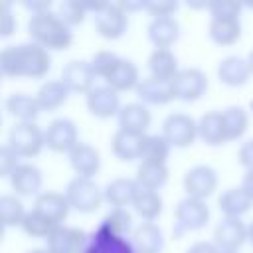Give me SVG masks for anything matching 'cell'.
Returning <instances> with one entry per match:
<instances>
[{
  "instance_id": "cell-1",
  "label": "cell",
  "mask_w": 253,
  "mask_h": 253,
  "mask_svg": "<svg viewBox=\"0 0 253 253\" xmlns=\"http://www.w3.org/2000/svg\"><path fill=\"white\" fill-rule=\"evenodd\" d=\"M51 67V55L42 45L18 43L8 45L0 53V73L4 77H30L42 79Z\"/></svg>"
},
{
  "instance_id": "cell-2",
  "label": "cell",
  "mask_w": 253,
  "mask_h": 253,
  "mask_svg": "<svg viewBox=\"0 0 253 253\" xmlns=\"http://www.w3.org/2000/svg\"><path fill=\"white\" fill-rule=\"evenodd\" d=\"M28 36L34 43L42 45L43 49L61 51L67 49L73 42L71 28L57 16V12H43L36 14L28 22Z\"/></svg>"
},
{
  "instance_id": "cell-3",
  "label": "cell",
  "mask_w": 253,
  "mask_h": 253,
  "mask_svg": "<svg viewBox=\"0 0 253 253\" xmlns=\"http://www.w3.org/2000/svg\"><path fill=\"white\" fill-rule=\"evenodd\" d=\"M6 144L20 158H32L45 146L43 130L36 123H16L8 132Z\"/></svg>"
},
{
  "instance_id": "cell-4",
  "label": "cell",
  "mask_w": 253,
  "mask_h": 253,
  "mask_svg": "<svg viewBox=\"0 0 253 253\" xmlns=\"http://www.w3.org/2000/svg\"><path fill=\"white\" fill-rule=\"evenodd\" d=\"M65 196L69 200V206L81 213H91V211L99 210L105 200L103 190L91 178H79V176H75L67 184Z\"/></svg>"
},
{
  "instance_id": "cell-5",
  "label": "cell",
  "mask_w": 253,
  "mask_h": 253,
  "mask_svg": "<svg viewBox=\"0 0 253 253\" xmlns=\"http://www.w3.org/2000/svg\"><path fill=\"white\" fill-rule=\"evenodd\" d=\"M162 136L174 148H188L198 138V121L184 113H170L162 123Z\"/></svg>"
},
{
  "instance_id": "cell-6",
  "label": "cell",
  "mask_w": 253,
  "mask_h": 253,
  "mask_svg": "<svg viewBox=\"0 0 253 253\" xmlns=\"http://www.w3.org/2000/svg\"><path fill=\"white\" fill-rule=\"evenodd\" d=\"M128 12L125 10L123 2H107V6L95 14V28L97 34L105 40H119L128 28Z\"/></svg>"
},
{
  "instance_id": "cell-7",
  "label": "cell",
  "mask_w": 253,
  "mask_h": 253,
  "mask_svg": "<svg viewBox=\"0 0 253 253\" xmlns=\"http://www.w3.org/2000/svg\"><path fill=\"white\" fill-rule=\"evenodd\" d=\"M170 83H172L174 99H180L186 103L198 101L208 91V77L202 69H196V67L180 69Z\"/></svg>"
},
{
  "instance_id": "cell-8",
  "label": "cell",
  "mask_w": 253,
  "mask_h": 253,
  "mask_svg": "<svg viewBox=\"0 0 253 253\" xmlns=\"http://www.w3.org/2000/svg\"><path fill=\"white\" fill-rule=\"evenodd\" d=\"M43 138H45V146L51 152H59V154L71 152L79 144L77 126L69 119H53L43 130Z\"/></svg>"
},
{
  "instance_id": "cell-9",
  "label": "cell",
  "mask_w": 253,
  "mask_h": 253,
  "mask_svg": "<svg viewBox=\"0 0 253 253\" xmlns=\"http://www.w3.org/2000/svg\"><path fill=\"white\" fill-rule=\"evenodd\" d=\"M69 93H83L87 95L97 81V75L91 67V61H83V59H71L65 63V67L61 69V79H59Z\"/></svg>"
},
{
  "instance_id": "cell-10",
  "label": "cell",
  "mask_w": 253,
  "mask_h": 253,
  "mask_svg": "<svg viewBox=\"0 0 253 253\" xmlns=\"http://www.w3.org/2000/svg\"><path fill=\"white\" fill-rule=\"evenodd\" d=\"M215 188H217V174L208 164L192 166L184 174V190H186L188 198L206 200L208 196H211L215 192Z\"/></svg>"
},
{
  "instance_id": "cell-11",
  "label": "cell",
  "mask_w": 253,
  "mask_h": 253,
  "mask_svg": "<svg viewBox=\"0 0 253 253\" xmlns=\"http://www.w3.org/2000/svg\"><path fill=\"white\" fill-rule=\"evenodd\" d=\"M87 111L97 119H111L121 113V97L109 85H95L85 95Z\"/></svg>"
},
{
  "instance_id": "cell-12",
  "label": "cell",
  "mask_w": 253,
  "mask_h": 253,
  "mask_svg": "<svg viewBox=\"0 0 253 253\" xmlns=\"http://www.w3.org/2000/svg\"><path fill=\"white\" fill-rule=\"evenodd\" d=\"M174 215H176V223L180 229L198 231V229L206 227V223L210 221V208L206 206L204 200H196V198L186 196L182 202H178Z\"/></svg>"
},
{
  "instance_id": "cell-13",
  "label": "cell",
  "mask_w": 253,
  "mask_h": 253,
  "mask_svg": "<svg viewBox=\"0 0 253 253\" xmlns=\"http://www.w3.org/2000/svg\"><path fill=\"white\" fill-rule=\"evenodd\" d=\"M247 225L241 217H223L213 231V243L219 251H237L247 241Z\"/></svg>"
},
{
  "instance_id": "cell-14",
  "label": "cell",
  "mask_w": 253,
  "mask_h": 253,
  "mask_svg": "<svg viewBox=\"0 0 253 253\" xmlns=\"http://www.w3.org/2000/svg\"><path fill=\"white\" fill-rule=\"evenodd\" d=\"M87 235L79 227H65L59 225L47 237V251L49 253H85Z\"/></svg>"
},
{
  "instance_id": "cell-15",
  "label": "cell",
  "mask_w": 253,
  "mask_h": 253,
  "mask_svg": "<svg viewBox=\"0 0 253 253\" xmlns=\"http://www.w3.org/2000/svg\"><path fill=\"white\" fill-rule=\"evenodd\" d=\"M69 164L79 178L93 180V176L99 174V170H101V154L95 146H91L87 142H79L69 152Z\"/></svg>"
},
{
  "instance_id": "cell-16",
  "label": "cell",
  "mask_w": 253,
  "mask_h": 253,
  "mask_svg": "<svg viewBox=\"0 0 253 253\" xmlns=\"http://www.w3.org/2000/svg\"><path fill=\"white\" fill-rule=\"evenodd\" d=\"M144 138L146 134H134L126 130H117L111 138V148L113 154L121 162H132V160H142L144 152Z\"/></svg>"
},
{
  "instance_id": "cell-17",
  "label": "cell",
  "mask_w": 253,
  "mask_h": 253,
  "mask_svg": "<svg viewBox=\"0 0 253 253\" xmlns=\"http://www.w3.org/2000/svg\"><path fill=\"white\" fill-rule=\"evenodd\" d=\"M34 210L40 211L42 215H45L49 221H53L55 225H61L71 210L69 206V200L65 194L61 192H42L38 198H36V204H34Z\"/></svg>"
},
{
  "instance_id": "cell-18",
  "label": "cell",
  "mask_w": 253,
  "mask_h": 253,
  "mask_svg": "<svg viewBox=\"0 0 253 253\" xmlns=\"http://www.w3.org/2000/svg\"><path fill=\"white\" fill-rule=\"evenodd\" d=\"M119 128L134 134H146V128L150 126L152 115L144 103H126L121 113L117 115Z\"/></svg>"
},
{
  "instance_id": "cell-19",
  "label": "cell",
  "mask_w": 253,
  "mask_h": 253,
  "mask_svg": "<svg viewBox=\"0 0 253 253\" xmlns=\"http://www.w3.org/2000/svg\"><path fill=\"white\" fill-rule=\"evenodd\" d=\"M198 136L208 146H221V144L229 142L221 111H210V113L200 117V121H198Z\"/></svg>"
},
{
  "instance_id": "cell-20",
  "label": "cell",
  "mask_w": 253,
  "mask_h": 253,
  "mask_svg": "<svg viewBox=\"0 0 253 253\" xmlns=\"http://www.w3.org/2000/svg\"><path fill=\"white\" fill-rule=\"evenodd\" d=\"M140 81L142 79L138 77V67L130 59H125V57H121L115 63V67L109 71V75L105 77V85H109L117 93L136 89Z\"/></svg>"
},
{
  "instance_id": "cell-21",
  "label": "cell",
  "mask_w": 253,
  "mask_h": 253,
  "mask_svg": "<svg viewBox=\"0 0 253 253\" xmlns=\"http://www.w3.org/2000/svg\"><path fill=\"white\" fill-rule=\"evenodd\" d=\"M146 32H148V40L154 43L156 49H170V45L180 36V24L174 16L152 18Z\"/></svg>"
},
{
  "instance_id": "cell-22",
  "label": "cell",
  "mask_w": 253,
  "mask_h": 253,
  "mask_svg": "<svg viewBox=\"0 0 253 253\" xmlns=\"http://www.w3.org/2000/svg\"><path fill=\"white\" fill-rule=\"evenodd\" d=\"M249 75H251V69H249L247 59H243V57L229 55L217 63V79L227 87L245 85L249 81Z\"/></svg>"
},
{
  "instance_id": "cell-23",
  "label": "cell",
  "mask_w": 253,
  "mask_h": 253,
  "mask_svg": "<svg viewBox=\"0 0 253 253\" xmlns=\"http://www.w3.org/2000/svg\"><path fill=\"white\" fill-rule=\"evenodd\" d=\"M251 206H253V196L243 186L229 188L217 198V208L219 211H223L225 217H241L251 210Z\"/></svg>"
},
{
  "instance_id": "cell-24",
  "label": "cell",
  "mask_w": 253,
  "mask_h": 253,
  "mask_svg": "<svg viewBox=\"0 0 253 253\" xmlns=\"http://www.w3.org/2000/svg\"><path fill=\"white\" fill-rule=\"evenodd\" d=\"M136 97L146 103V105H166L170 101H174V93H172V83L170 81H162L156 77H146L138 83L136 87Z\"/></svg>"
},
{
  "instance_id": "cell-25",
  "label": "cell",
  "mask_w": 253,
  "mask_h": 253,
  "mask_svg": "<svg viewBox=\"0 0 253 253\" xmlns=\"http://www.w3.org/2000/svg\"><path fill=\"white\" fill-rule=\"evenodd\" d=\"M164 237L158 225L152 221L140 223L132 233V251L134 253H162Z\"/></svg>"
},
{
  "instance_id": "cell-26",
  "label": "cell",
  "mask_w": 253,
  "mask_h": 253,
  "mask_svg": "<svg viewBox=\"0 0 253 253\" xmlns=\"http://www.w3.org/2000/svg\"><path fill=\"white\" fill-rule=\"evenodd\" d=\"M8 180L16 196H32L38 194L42 188V170L34 164H20Z\"/></svg>"
},
{
  "instance_id": "cell-27",
  "label": "cell",
  "mask_w": 253,
  "mask_h": 253,
  "mask_svg": "<svg viewBox=\"0 0 253 253\" xmlns=\"http://www.w3.org/2000/svg\"><path fill=\"white\" fill-rule=\"evenodd\" d=\"M136 190H138L136 180H130V178H115V180H111L105 186L103 196H105V202L109 206H113V210H125V206L132 204Z\"/></svg>"
},
{
  "instance_id": "cell-28",
  "label": "cell",
  "mask_w": 253,
  "mask_h": 253,
  "mask_svg": "<svg viewBox=\"0 0 253 253\" xmlns=\"http://www.w3.org/2000/svg\"><path fill=\"white\" fill-rule=\"evenodd\" d=\"M6 111L14 119H18V123H36L42 109L36 97L26 95V93H12L6 99Z\"/></svg>"
},
{
  "instance_id": "cell-29",
  "label": "cell",
  "mask_w": 253,
  "mask_h": 253,
  "mask_svg": "<svg viewBox=\"0 0 253 253\" xmlns=\"http://www.w3.org/2000/svg\"><path fill=\"white\" fill-rule=\"evenodd\" d=\"M208 34L217 45H231L241 38V22L239 18H211Z\"/></svg>"
},
{
  "instance_id": "cell-30",
  "label": "cell",
  "mask_w": 253,
  "mask_h": 253,
  "mask_svg": "<svg viewBox=\"0 0 253 253\" xmlns=\"http://www.w3.org/2000/svg\"><path fill=\"white\" fill-rule=\"evenodd\" d=\"M148 71H150V77H156L162 81H172L176 77V73L180 71L178 57L170 49H154L148 57Z\"/></svg>"
},
{
  "instance_id": "cell-31",
  "label": "cell",
  "mask_w": 253,
  "mask_h": 253,
  "mask_svg": "<svg viewBox=\"0 0 253 253\" xmlns=\"http://www.w3.org/2000/svg\"><path fill=\"white\" fill-rule=\"evenodd\" d=\"M134 180L140 188L158 192V188H162L168 182V166L162 162H140Z\"/></svg>"
},
{
  "instance_id": "cell-32",
  "label": "cell",
  "mask_w": 253,
  "mask_h": 253,
  "mask_svg": "<svg viewBox=\"0 0 253 253\" xmlns=\"http://www.w3.org/2000/svg\"><path fill=\"white\" fill-rule=\"evenodd\" d=\"M67 97H69V89L61 81H45L36 93V99L42 111L59 109L61 105H65Z\"/></svg>"
},
{
  "instance_id": "cell-33",
  "label": "cell",
  "mask_w": 253,
  "mask_h": 253,
  "mask_svg": "<svg viewBox=\"0 0 253 253\" xmlns=\"http://www.w3.org/2000/svg\"><path fill=\"white\" fill-rule=\"evenodd\" d=\"M132 206H134L136 213L140 217H144L146 221H152L162 213V198L156 190H146V188L138 186L134 200H132Z\"/></svg>"
},
{
  "instance_id": "cell-34",
  "label": "cell",
  "mask_w": 253,
  "mask_h": 253,
  "mask_svg": "<svg viewBox=\"0 0 253 253\" xmlns=\"http://www.w3.org/2000/svg\"><path fill=\"white\" fill-rule=\"evenodd\" d=\"M26 210H24V204L20 198L16 196H2L0 198V219H2V225L4 227H16V225H22L24 217H26Z\"/></svg>"
},
{
  "instance_id": "cell-35",
  "label": "cell",
  "mask_w": 253,
  "mask_h": 253,
  "mask_svg": "<svg viewBox=\"0 0 253 253\" xmlns=\"http://www.w3.org/2000/svg\"><path fill=\"white\" fill-rule=\"evenodd\" d=\"M221 115H223L227 138H229V140L241 138V136L245 134V130H247V125H249V117H247L245 109H241V107H237V105H231V107L223 109Z\"/></svg>"
},
{
  "instance_id": "cell-36",
  "label": "cell",
  "mask_w": 253,
  "mask_h": 253,
  "mask_svg": "<svg viewBox=\"0 0 253 253\" xmlns=\"http://www.w3.org/2000/svg\"><path fill=\"white\" fill-rule=\"evenodd\" d=\"M22 231L26 233V235H30V237H49L59 225H55L53 221H49L45 215H42L40 211H36V210H32V211H28L26 213V217H24V221H22Z\"/></svg>"
},
{
  "instance_id": "cell-37",
  "label": "cell",
  "mask_w": 253,
  "mask_h": 253,
  "mask_svg": "<svg viewBox=\"0 0 253 253\" xmlns=\"http://www.w3.org/2000/svg\"><path fill=\"white\" fill-rule=\"evenodd\" d=\"M170 152V144L162 134H146L144 138V152L140 162H162L166 164Z\"/></svg>"
},
{
  "instance_id": "cell-38",
  "label": "cell",
  "mask_w": 253,
  "mask_h": 253,
  "mask_svg": "<svg viewBox=\"0 0 253 253\" xmlns=\"http://www.w3.org/2000/svg\"><path fill=\"white\" fill-rule=\"evenodd\" d=\"M57 16L71 28V26H77L85 20L87 16V8L83 2H77V0H65L57 6Z\"/></svg>"
},
{
  "instance_id": "cell-39",
  "label": "cell",
  "mask_w": 253,
  "mask_h": 253,
  "mask_svg": "<svg viewBox=\"0 0 253 253\" xmlns=\"http://www.w3.org/2000/svg\"><path fill=\"white\" fill-rule=\"evenodd\" d=\"M121 57L117 53H113V51H97L93 55V59H91V67H93L97 79H103L105 81V77L109 75V71L115 67V63Z\"/></svg>"
},
{
  "instance_id": "cell-40",
  "label": "cell",
  "mask_w": 253,
  "mask_h": 253,
  "mask_svg": "<svg viewBox=\"0 0 253 253\" xmlns=\"http://www.w3.org/2000/svg\"><path fill=\"white\" fill-rule=\"evenodd\" d=\"M208 10L211 18H239L241 14V4L231 2V0H215L208 4Z\"/></svg>"
},
{
  "instance_id": "cell-41",
  "label": "cell",
  "mask_w": 253,
  "mask_h": 253,
  "mask_svg": "<svg viewBox=\"0 0 253 253\" xmlns=\"http://www.w3.org/2000/svg\"><path fill=\"white\" fill-rule=\"evenodd\" d=\"M18 158H20V156H18L8 144H4V146L0 148V176H2V178H10V176L16 172V168L20 166Z\"/></svg>"
},
{
  "instance_id": "cell-42",
  "label": "cell",
  "mask_w": 253,
  "mask_h": 253,
  "mask_svg": "<svg viewBox=\"0 0 253 253\" xmlns=\"http://www.w3.org/2000/svg\"><path fill=\"white\" fill-rule=\"evenodd\" d=\"M144 10L152 16V18H166L172 16L178 10V2H166V0H150L146 2Z\"/></svg>"
},
{
  "instance_id": "cell-43",
  "label": "cell",
  "mask_w": 253,
  "mask_h": 253,
  "mask_svg": "<svg viewBox=\"0 0 253 253\" xmlns=\"http://www.w3.org/2000/svg\"><path fill=\"white\" fill-rule=\"evenodd\" d=\"M107 225H111L113 231L117 233H126L130 229V215L126 210H113V213L105 219Z\"/></svg>"
},
{
  "instance_id": "cell-44",
  "label": "cell",
  "mask_w": 253,
  "mask_h": 253,
  "mask_svg": "<svg viewBox=\"0 0 253 253\" xmlns=\"http://www.w3.org/2000/svg\"><path fill=\"white\" fill-rule=\"evenodd\" d=\"M237 160L245 170H253V138L245 140L237 150Z\"/></svg>"
},
{
  "instance_id": "cell-45",
  "label": "cell",
  "mask_w": 253,
  "mask_h": 253,
  "mask_svg": "<svg viewBox=\"0 0 253 253\" xmlns=\"http://www.w3.org/2000/svg\"><path fill=\"white\" fill-rule=\"evenodd\" d=\"M186 253H221L219 247L215 243H208V241H198L194 245H190L186 249Z\"/></svg>"
},
{
  "instance_id": "cell-46",
  "label": "cell",
  "mask_w": 253,
  "mask_h": 253,
  "mask_svg": "<svg viewBox=\"0 0 253 253\" xmlns=\"http://www.w3.org/2000/svg\"><path fill=\"white\" fill-rule=\"evenodd\" d=\"M16 24H14V18H12V12H10V6L6 4L4 6V26H2V36L8 38L12 32H14Z\"/></svg>"
},
{
  "instance_id": "cell-47",
  "label": "cell",
  "mask_w": 253,
  "mask_h": 253,
  "mask_svg": "<svg viewBox=\"0 0 253 253\" xmlns=\"http://www.w3.org/2000/svg\"><path fill=\"white\" fill-rule=\"evenodd\" d=\"M241 186L253 196V170H247L245 172V176H243V182H241Z\"/></svg>"
},
{
  "instance_id": "cell-48",
  "label": "cell",
  "mask_w": 253,
  "mask_h": 253,
  "mask_svg": "<svg viewBox=\"0 0 253 253\" xmlns=\"http://www.w3.org/2000/svg\"><path fill=\"white\" fill-rule=\"evenodd\" d=\"M247 63H249V69H251V73H253V49H251L249 55H247Z\"/></svg>"
},
{
  "instance_id": "cell-49",
  "label": "cell",
  "mask_w": 253,
  "mask_h": 253,
  "mask_svg": "<svg viewBox=\"0 0 253 253\" xmlns=\"http://www.w3.org/2000/svg\"><path fill=\"white\" fill-rule=\"evenodd\" d=\"M247 237H249V241L253 243V223H251V225H247Z\"/></svg>"
},
{
  "instance_id": "cell-50",
  "label": "cell",
  "mask_w": 253,
  "mask_h": 253,
  "mask_svg": "<svg viewBox=\"0 0 253 253\" xmlns=\"http://www.w3.org/2000/svg\"><path fill=\"white\" fill-rule=\"evenodd\" d=\"M28 253H49L47 249H30Z\"/></svg>"
},
{
  "instance_id": "cell-51",
  "label": "cell",
  "mask_w": 253,
  "mask_h": 253,
  "mask_svg": "<svg viewBox=\"0 0 253 253\" xmlns=\"http://www.w3.org/2000/svg\"><path fill=\"white\" fill-rule=\"evenodd\" d=\"M221 253H237V251H221Z\"/></svg>"
}]
</instances>
